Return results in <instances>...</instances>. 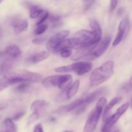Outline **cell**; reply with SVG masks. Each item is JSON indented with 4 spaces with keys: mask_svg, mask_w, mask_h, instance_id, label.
I'll return each instance as SVG.
<instances>
[{
    "mask_svg": "<svg viewBox=\"0 0 132 132\" xmlns=\"http://www.w3.org/2000/svg\"><path fill=\"white\" fill-rule=\"evenodd\" d=\"M61 76H50L42 79V84L45 88H50L58 86L60 81Z\"/></svg>",
    "mask_w": 132,
    "mask_h": 132,
    "instance_id": "obj_15",
    "label": "cell"
},
{
    "mask_svg": "<svg viewBox=\"0 0 132 132\" xmlns=\"http://www.w3.org/2000/svg\"><path fill=\"white\" fill-rule=\"evenodd\" d=\"M48 103L44 100H37L35 101L31 104V110L34 114L38 116L39 117L43 113L45 108L47 107Z\"/></svg>",
    "mask_w": 132,
    "mask_h": 132,
    "instance_id": "obj_13",
    "label": "cell"
},
{
    "mask_svg": "<svg viewBox=\"0 0 132 132\" xmlns=\"http://www.w3.org/2000/svg\"><path fill=\"white\" fill-rule=\"evenodd\" d=\"M113 62L112 61H108L94 69L90 77V86L95 87L99 86L109 79L113 73Z\"/></svg>",
    "mask_w": 132,
    "mask_h": 132,
    "instance_id": "obj_1",
    "label": "cell"
},
{
    "mask_svg": "<svg viewBox=\"0 0 132 132\" xmlns=\"http://www.w3.org/2000/svg\"><path fill=\"white\" fill-rule=\"evenodd\" d=\"M72 81V77L70 75H63L61 76L58 88L63 92H65L68 90L71 85Z\"/></svg>",
    "mask_w": 132,
    "mask_h": 132,
    "instance_id": "obj_17",
    "label": "cell"
},
{
    "mask_svg": "<svg viewBox=\"0 0 132 132\" xmlns=\"http://www.w3.org/2000/svg\"><path fill=\"white\" fill-rule=\"evenodd\" d=\"M5 79L12 85L21 82H39L42 81L43 76L35 72L26 70H19L5 74Z\"/></svg>",
    "mask_w": 132,
    "mask_h": 132,
    "instance_id": "obj_2",
    "label": "cell"
},
{
    "mask_svg": "<svg viewBox=\"0 0 132 132\" xmlns=\"http://www.w3.org/2000/svg\"><path fill=\"white\" fill-rule=\"evenodd\" d=\"M70 65L71 72H75L79 76H82L88 73L92 68V64L90 62L86 61L77 62Z\"/></svg>",
    "mask_w": 132,
    "mask_h": 132,
    "instance_id": "obj_10",
    "label": "cell"
},
{
    "mask_svg": "<svg viewBox=\"0 0 132 132\" xmlns=\"http://www.w3.org/2000/svg\"><path fill=\"white\" fill-rule=\"evenodd\" d=\"M0 119H1V118H0Z\"/></svg>",
    "mask_w": 132,
    "mask_h": 132,
    "instance_id": "obj_44",
    "label": "cell"
},
{
    "mask_svg": "<svg viewBox=\"0 0 132 132\" xmlns=\"http://www.w3.org/2000/svg\"><path fill=\"white\" fill-rule=\"evenodd\" d=\"M106 88L105 87H101L100 88L97 89V90L94 91V92L91 93L89 95H88L84 99V101L85 103L86 104H90V103H94L95 101H96L101 95L103 94H105L106 92Z\"/></svg>",
    "mask_w": 132,
    "mask_h": 132,
    "instance_id": "obj_14",
    "label": "cell"
},
{
    "mask_svg": "<svg viewBox=\"0 0 132 132\" xmlns=\"http://www.w3.org/2000/svg\"><path fill=\"white\" fill-rule=\"evenodd\" d=\"M130 20L128 16H125L120 22L118 27L117 36L113 42V46H117L126 37L130 30Z\"/></svg>",
    "mask_w": 132,
    "mask_h": 132,
    "instance_id": "obj_7",
    "label": "cell"
},
{
    "mask_svg": "<svg viewBox=\"0 0 132 132\" xmlns=\"http://www.w3.org/2000/svg\"><path fill=\"white\" fill-rule=\"evenodd\" d=\"M22 51L19 46L15 45H12L7 46L4 52H0V57L9 59H15L20 57Z\"/></svg>",
    "mask_w": 132,
    "mask_h": 132,
    "instance_id": "obj_11",
    "label": "cell"
},
{
    "mask_svg": "<svg viewBox=\"0 0 132 132\" xmlns=\"http://www.w3.org/2000/svg\"><path fill=\"white\" fill-rule=\"evenodd\" d=\"M124 12H125V9H124V8H122V7L119 8V9L117 10V15H119V16H121V15H122V14H123Z\"/></svg>",
    "mask_w": 132,
    "mask_h": 132,
    "instance_id": "obj_36",
    "label": "cell"
},
{
    "mask_svg": "<svg viewBox=\"0 0 132 132\" xmlns=\"http://www.w3.org/2000/svg\"><path fill=\"white\" fill-rule=\"evenodd\" d=\"M121 100H122V98L119 97H117L113 98L107 104L106 106L105 107V109H104V113H103V120H104V121H105L108 118V115H109L110 112L113 108V107L117 104H118Z\"/></svg>",
    "mask_w": 132,
    "mask_h": 132,
    "instance_id": "obj_20",
    "label": "cell"
},
{
    "mask_svg": "<svg viewBox=\"0 0 132 132\" xmlns=\"http://www.w3.org/2000/svg\"><path fill=\"white\" fill-rule=\"evenodd\" d=\"M65 132H73V131H66Z\"/></svg>",
    "mask_w": 132,
    "mask_h": 132,
    "instance_id": "obj_42",
    "label": "cell"
},
{
    "mask_svg": "<svg viewBox=\"0 0 132 132\" xmlns=\"http://www.w3.org/2000/svg\"><path fill=\"white\" fill-rule=\"evenodd\" d=\"M130 104H131V106L132 107V98H131V103H130Z\"/></svg>",
    "mask_w": 132,
    "mask_h": 132,
    "instance_id": "obj_40",
    "label": "cell"
},
{
    "mask_svg": "<svg viewBox=\"0 0 132 132\" xmlns=\"http://www.w3.org/2000/svg\"><path fill=\"white\" fill-rule=\"evenodd\" d=\"M49 15H50V14H49L48 12L46 11V10H45V11L44 10V11L42 12V14L39 16V18L38 21H37V26L43 24V22L45 21L48 19Z\"/></svg>",
    "mask_w": 132,
    "mask_h": 132,
    "instance_id": "obj_27",
    "label": "cell"
},
{
    "mask_svg": "<svg viewBox=\"0 0 132 132\" xmlns=\"http://www.w3.org/2000/svg\"><path fill=\"white\" fill-rule=\"evenodd\" d=\"M48 28V26L46 24H41L40 25L37 26V28L35 30V34L36 36H40V35H42L43 34L45 33L46 32V30Z\"/></svg>",
    "mask_w": 132,
    "mask_h": 132,
    "instance_id": "obj_26",
    "label": "cell"
},
{
    "mask_svg": "<svg viewBox=\"0 0 132 132\" xmlns=\"http://www.w3.org/2000/svg\"><path fill=\"white\" fill-rule=\"evenodd\" d=\"M90 27L92 30V32L95 33V34L99 38L101 39L102 37V28L101 27L100 24L95 19H92L90 21Z\"/></svg>",
    "mask_w": 132,
    "mask_h": 132,
    "instance_id": "obj_22",
    "label": "cell"
},
{
    "mask_svg": "<svg viewBox=\"0 0 132 132\" xmlns=\"http://www.w3.org/2000/svg\"><path fill=\"white\" fill-rule=\"evenodd\" d=\"M24 114H25V112H24V111H21V112H16V113H15V115L13 116L12 119L13 121H18V120L20 119L21 118H22V117L24 116Z\"/></svg>",
    "mask_w": 132,
    "mask_h": 132,
    "instance_id": "obj_32",
    "label": "cell"
},
{
    "mask_svg": "<svg viewBox=\"0 0 132 132\" xmlns=\"http://www.w3.org/2000/svg\"><path fill=\"white\" fill-rule=\"evenodd\" d=\"M74 38L79 40L86 47L95 46L100 42L101 39L99 38L92 31L81 30L75 34Z\"/></svg>",
    "mask_w": 132,
    "mask_h": 132,
    "instance_id": "obj_4",
    "label": "cell"
},
{
    "mask_svg": "<svg viewBox=\"0 0 132 132\" xmlns=\"http://www.w3.org/2000/svg\"><path fill=\"white\" fill-rule=\"evenodd\" d=\"M11 85L12 84L9 81L5 79V78L1 79H0V91L4 90V89L6 88V87H8V86Z\"/></svg>",
    "mask_w": 132,
    "mask_h": 132,
    "instance_id": "obj_29",
    "label": "cell"
},
{
    "mask_svg": "<svg viewBox=\"0 0 132 132\" xmlns=\"http://www.w3.org/2000/svg\"><path fill=\"white\" fill-rule=\"evenodd\" d=\"M122 90L125 93H129L132 91V76L129 81L128 83L122 87Z\"/></svg>",
    "mask_w": 132,
    "mask_h": 132,
    "instance_id": "obj_28",
    "label": "cell"
},
{
    "mask_svg": "<svg viewBox=\"0 0 132 132\" xmlns=\"http://www.w3.org/2000/svg\"><path fill=\"white\" fill-rule=\"evenodd\" d=\"M5 130L4 132H18V127L13 120L10 118H6L3 122Z\"/></svg>",
    "mask_w": 132,
    "mask_h": 132,
    "instance_id": "obj_21",
    "label": "cell"
},
{
    "mask_svg": "<svg viewBox=\"0 0 132 132\" xmlns=\"http://www.w3.org/2000/svg\"><path fill=\"white\" fill-rule=\"evenodd\" d=\"M111 41H112V39L110 36H106L101 42H99V43L97 44L96 46L92 50L89 55L85 59L92 61L101 56L108 49Z\"/></svg>",
    "mask_w": 132,
    "mask_h": 132,
    "instance_id": "obj_6",
    "label": "cell"
},
{
    "mask_svg": "<svg viewBox=\"0 0 132 132\" xmlns=\"http://www.w3.org/2000/svg\"><path fill=\"white\" fill-rule=\"evenodd\" d=\"M2 1H3V0H0V4H1V3H2Z\"/></svg>",
    "mask_w": 132,
    "mask_h": 132,
    "instance_id": "obj_41",
    "label": "cell"
},
{
    "mask_svg": "<svg viewBox=\"0 0 132 132\" xmlns=\"http://www.w3.org/2000/svg\"><path fill=\"white\" fill-rule=\"evenodd\" d=\"M1 36H2V31H1V28H0V37H1Z\"/></svg>",
    "mask_w": 132,
    "mask_h": 132,
    "instance_id": "obj_38",
    "label": "cell"
},
{
    "mask_svg": "<svg viewBox=\"0 0 132 132\" xmlns=\"http://www.w3.org/2000/svg\"><path fill=\"white\" fill-rule=\"evenodd\" d=\"M85 103L84 101V99H79L77 100L74 101L72 103H70L68 105L63 106L62 108H59L57 110V112H70L72 111L75 110L77 108H78L80 105Z\"/></svg>",
    "mask_w": 132,
    "mask_h": 132,
    "instance_id": "obj_18",
    "label": "cell"
},
{
    "mask_svg": "<svg viewBox=\"0 0 132 132\" xmlns=\"http://www.w3.org/2000/svg\"><path fill=\"white\" fill-rule=\"evenodd\" d=\"M49 56H50V52L42 51L31 55L29 57V59H28V61H29L30 63H32L33 64H36V63H38L39 62L45 60Z\"/></svg>",
    "mask_w": 132,
    "mask_h": 132,
    "instance_id": "obj_16",
    "label": "cell"
},
{
    "mask_svg": "<svg viewBox=\"0 0 132 132\" xmlns=\"http://www.w3.org/2000/svg\"><path fill=\"white\" fill-rule=\"evenodd\" d=\"M33 132H44L43 125L40 123L36 125L34 128Z\"/></svg>",
    "mask_w": 132,
    "mask_h": 132,
    "instance_id": "obj_34",
    "label": "cell"
},
{
    "mask_svg": "<svg viewBox=\"0 0 132 132\" xmlns=\"http://www.w3.org/2000/svg\"><path fill=\"white\" fill-rule=\"evenodd\" d=\"M117 3H118V0H111L110 6V11H113L116 9V7H117Z\"/></svg>",
    "mask_w": 132,
    "mask_h": 132,
    "instance_id": "obj_33",
    "label": "cell"
},
{
    "mask_svg": "<svg viewBox=\"0 0 132 132\" xmlns=\"http://www.w3.org/2000/svg\"><path fill=\"white\" fill-rule=\"evenodd\" d=\"M49 20L52 24V27L54 28H57L63 24V20L60 16L57 15H49Z\"/></svg>",
    "mask_w": 132,
    "mask_h": 132,
    "instance_id": "obj_24",
    "label": "cell"
},
{
    "mask_svg": "<svg viewBox=\"0 0 132 132\" xmlns=\"http://www.w3.org/2000/svg\"><path fill=\"white\" fill-rule=\"evenodd\" d=\"M30 9V18L32 19L37 18L42 14L44 11L43 9H41L39 6L36 5H30L29 7Z\"/></svg>",
    "mask_w": 132,
    "mask_h": 132,
    "instance_id": "obj_23",
    "label": "cell"
},
{
    "mask_svg": "<svg viewBox=\"0 0 132 132\" xmlns=\"http://www.w3.org/2000/svg\"><path fill=\"white\" fill-rule=\"evenodd\" d=\"M86 1H92V0H86Z\"/></svg>",
    "mask_w": 132,
    "mask_h": 132,
    "instance_id": "obj_43",
    "label": "cell"
},
{
    "mask_svg": "<svg viewBox=\"0 0 132 132\" xmlns=\"http://www.w3.org/2000/svg\"><path fill=\"white\" fill-rule=\"evenodd\" d=\"M109 132H110V131H109ZM113 132H120V131L119 130H115V131H113Z\"/></svg>",
    "mask_w": 132,
    "mask_h": 132,
    "instance_id": "obj_39",
    "label": "cell"
},
{
    "mask_svg": "<svg viewBox=\"0 0 132 132\" xmlns=\"http://www.w3.org/2000/svg\"><path fill=\"white\" fill-rule=\"evenodd\" d=\"M12 25L14 27L15 34H19L28 29V23L27 20H22L20 18H14L12 20Z\"/></svg>",
    "mask_w": 132,
    "mask_h": 132,
    "instance_id": "obj_12",
    "label": "cell"
},
{
    "mask_svg": "<svg viewBox=\"0 0 132 132\" xmlns=\"http://www.w3.org/2000/svg\"><path fill=\"white\" fill-rule=\"evenodd\" d=\"M86 46L82 44L79 40L77 39L74 38H70L65 39L63 40L57 47L55 49V53L61 52V50H64V49H76V50H79V49L85 48Z\"/></svg>",
    "mask_w": 132,
    "mask_h": 132,
    "instance_id": "obj_8",
    "label": "cell"
},
{
    "mask_svg": "<svg viewBox=\"0 0 132 132\" xmlns=\"http://www.w3.org/2000/svg\"><path fill=\"white\" fill-rule=\"evenodd\" d=\"M30 87V82H21L20 85H18L17 86L16 90L17 92H19V93H24L25 92L27 91L28 88Z\"/></svg>",
    "mask_w": 132,
    "mask_h": 132,
    "instance_id": "obj_25",
    "label": "cell"
},
{
    "mask_svg": "<svg viewBox=\"0 0 132 132\" xmlns=\"http://www.w3.org/2000/svg\"><path fill=\"white\" fill-rule=\"evenodd\" d=\"M72 54V51L70 49H64L61 51L60 55L63 58H68L70 57Z\"/></svg>",
    "mask_w": 132,
    "mask_h": 132,
    "instance_id": "obj_30",
    "label": "cell"
},
{
    "mask_svg": "<svg viewBox=\"0 0 132 132\" xmlns=\"http://www.w3.org/2000/svg\"><path fill=\"white\" fill-rule=\"evenodd\" d=\"M86 106H87V104H86V103H82L81 105H80L78 108H76V109L75 110H76V114H81V113H83L85 111V110H86Z\"/></svg>",
    "mask_w": 132,
    "mask_h": 132,
    "instance_id": "obj_31",
    "label": "cell"
},
{
    "mask_svg": "<svg viewBox=\"0 0 132 132\" xmlns=\"http://www.w3.org/2000/svg\"><path fill=\"white\" fill-rule=\"evenodd\" d=\"M129 106H130V104L128 103H125L117 109V112L111 116L110 117H108V118L105 121V123L102 128V132L110 131L112 127L119 121L120 117L127 111Z\"/></svg>",
    "mask_w": 132,
    "mask_h": 132,
    "instance_id": "obj_5",
    "label": "cell"
},
{
    "mask_svg": "<svg viewBox=\"0 0 132 132\" xmlns=\"http://www.w3.org/2000/svg\"><path fill=\"white\" fill-rule=\"evenodd\" d=\"M80 86V81L79 80H76L75 82L72 83L69 86L68 90H67V94H66V97L67 99H71L73 97L76 95V94L78 92L79 88Z\"/></svg>",
    "mask_w": 132,
    "mask_h": 132,
    "instance_id": "obj_19",
    "label": "cell"
},
{
    "mask_svg": "<svg viewBox=\"0 0 132 132\" xmlns=\"http://www.w3.org/2000/svg\"><path fill=\"white\" fill-rule=\"evenodd\" d=\"M70 34V31L68 30H63L60 31L52 37L46 44V48L48 51L52 53H55V49L59 44Z\"/></svg>",
    "mask_w": 132,
    "mask_h": 132,
    "instance_id": "obj_9",
    "label": "cell"
},
{
    "mask_svg": "<svg viewBox=\"0 0 132 132\" xmlns=\"http://www.w3.org/2000/svg\"><path fill=\"white\" fill-rule=\"evenodd\" d=\"M44 41H45V38H43V37H37V38H35L32 40V43L35 45H39Z\"/></svg>",
    "mask_w": 132,
    "mask_h": 132,
    "instance_id": "obj_35",
    "label": "cell"
},
{
    "mask_svg": "<svg viewBox=\"0 0 132 132\" xmlns=\"http://www.w3.org/2000/svg\"><path fill=\"white\" fill-rule=\"evenodd\" d=\"M6 106H7V104H0V110H1L5 109V108H6Z\"/></svg>",
    "mask_w": 132,
    "mask_h": 132,
    "instance_id": "obj_37",
    "label": "cell"
},
{
    "mask_svg": "<svg viewBox=\"0 0 132 132\" xmlns=\"http://www.w3.org/2000/svg\"><path fill=\"white\" fill-rule=\"evenodd\" d=\"M107 100L102 97L98 100L95 108L91 112L87 119L83 128V132H94L96 130L97 123L102 114L103 108L106 105Z\"/></svg>",
    "mask_w": 132,
    "mask_h": 132,
    "instance_id": "obj_3",
    "label": "cell"
}]
</instances>
